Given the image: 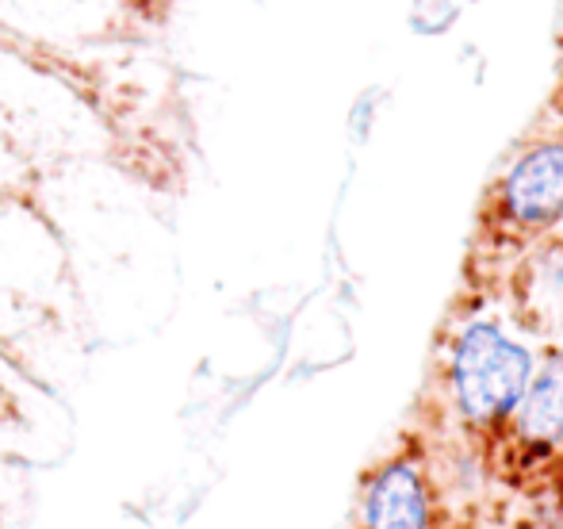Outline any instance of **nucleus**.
I'll return each instance as SVG.
<instances>
[{
	"instance_id": "7ed1b4c3",
	"label": "nucleus",
	"mask_w": 563,
	"mask_h": 529,
	"mask_svg": "<svg viewBox=\"0 0 563 529\" xmlns=\"http://www.w3.org/2000/svg\"><path fill=\"white\" fill-rule=\"evenodd\" d=\"M433 507L418 464L395 461L364 492V529H430Z\"/></svg>"
},
{
	"instance_id": "f03ea898",
	"label": "nucleus",
	"mask_w": 563,
	"mask_h": 529,
	"mask_svg": "<svg viewBox=\"0 0 563 529\" xmlns=\"http://www.w3.org/2000/svg\"><path fill=\"white\" fill-rule=\"evenodd\" d=\"M503 216L521 231H549L563 219V139L529 146L498 185Z\"/></svg>"
},
{
	"instance_id": "20e7f679",
	"label": "nucleus",
	"mask_w": 563,
	"mask_h": 529,
	"mask_svg": "<svg viewBox=\"0 0 563 529\" xmlns=\"http://www.w3.org/2000/svg\"><path fill=\"white\" fill-rule=\"evenodd\" d=\"M518 430L533 445H560L563 441V353L529 376V388L518 403Z\"/></svg>"
},
{
	"instance_id": "f257e3e1",
	"label": "nucleus",
	"mask_w": 563,
	"mask_h": 529,
	"mask_svg": "<svg viewBox=\"0 0 563 529\" xmlns=\"http://www.w3.org/2000/svg\"><path fill=\"white\" fill-rule=\"evenodd\" d=\"M533 353L495 322H472L452 345V396L464 418L487 426L518 410L533 376Z\"/></svg>"
}]
</instances>
